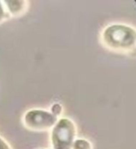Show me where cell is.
I'll list each match as a JSON object with an SVG mask.
<instances>
[{
  "label": "cell",
  "mask_w": 136,
  "mask_h": 149,
  "mask_svg": "<svg viewBox=\"0 0 136 149\" xmlns=\"http://www.w3.org/2000/svg\"><path fill=\"white\" fill-rule=\"evenodd\" d=\"M0 149H11L9 143L0 136Z\"/></svg>",
  "instance_id": "cell-8"
},
{
  "label": "cell",
  "mask_w": 136,
  "mask_h": 149,
  "mask_svg": "<svg viewBox=\"0 0 136 149\" xmlns=\"http://www.w3.org/2000/svg\"><path fill=\"white\" fill-rule=\"evenodd\" d=\"M76 134L77 127L74 121L67 117H60L51 130L52 149H71Z\"/></svg>",
  "instance_id": "cell-2"
},
{
  "label": "cell",
  "mask_w": 136,
  "mask_h": 149,
  "mask_svg": "<svg viewBox=\"0 0 136 149\" xmlns=\"http://www.w3.org/2000/svg\"><path fill=\"white\" fill-rule=\"evenodd\" d=\"M58 118L50 111L41 108H32L23 115V122L27 129L34 132H45L51 130Z\"/></svg>",
  "instance_id": "cell-3"
},
{
  "label": "cell",
  "mask_w": 136,
  "mask_h": 149,
  "mask_svg": "<svg viewBox=\"0 0 136 149\" xmlns=\"http://www.w3.org/2000/svg\"><path fill=\"white\" fill-rule=\"evenodd\" d=\"M103 42L111 49H126L136 42V32L129 26L114 24L106 27L102 35Z\"/></svg>",
  "instance_id": "cell-1"
},
{
  "label": "cell",
  "mask_w": 136,
  "mask_h": 149,
  "mask_svg": "<svg viewBox=\"0 0 136 149\" xmlns=\"http://www.w3.org/2000/svg\"><path fill=\"white\" fill-rule=\"evenodd\" d=\"M71 149H93V146L88 139L85 138H76L73 142Z\"/></svg>",
  "instance_id": "cell-5"
},
{
  "label": "cell",
  "mask_w": 136,
  "mask_h": 149,
  "mask_svg": "<svg viewBox=\"0 0 136 149\" xmlns=\"http://www.w3.org/2000/svg\"><path fill=\"white\" fill-rule=\"evenodd\" d=\"M9 14L7 13L6 8L4 7L3 2L0 1V23H3L4 21H6L10 18Z\"/></svg>",
  "instance_id": "cell-7"
},
{
  "label": "cell",
  "mask_w": 136,
  "mask_h": 149,
  "mask_svg": "<svg viewBox=\"0 0 136 149\" xmlns=\"http://www.w3.org/2000/svg\"><path fill=\"white\" fill-rule=\"evenodd\" d=\"M3 2L10 16H20L27 8V2L23 0H5Z\"/></svg>",
  "instance_id": "cell-4"
},
{
  "label": "cell",
  "mask_w": 136,
  "mask_h": 149,
  "mask_svg": "<svg viewBox=\"0 0 136 149\" xmlns=\"http://www.w3.org/2000/svg\"><path fill=\"white\" fill-rule=\"evenodd\" d=\"M48 149H52V148H48Z\"/></svg>",
  "instance_id": "cell-9"
},
{
  "label": "cell",
  "mask_w": 136,
  "mask_h": 149,
  "mask_svg": "<svg viewBox=\"0 0 136 149\" xmlns=\"http://www.w3.org/2000/svg\"><path fill=\"white\" fill-rule=\"evenodd\" d=\"M50 111L51 112L52 115H54L55 117H57V118L59 119L62 112H63V107H62V105L60 103L55 102V103H54L51 106Z\"/></svg>",
  "instance_id": "cell-6"
}]
</instances>
